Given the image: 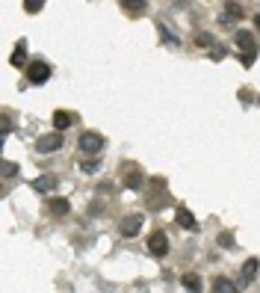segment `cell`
<instances>
[{
    "label": "cell",
    "instance_id": "1",
    "mask_svg": "<svg viewBox=\"0 0 260 293\" xmlns=\"http://www.w3.org/2000/svg\"><path fill=\"white\" fill-rule=\"evenodd\" d=\"M50 65L44 63V60H36V63L27 65V83H32V86H42V83H48L50 80Z\"/></svg>",
    "mask_w": 260,
    "mask_h": 293
},
{
    "label": "cell",
    "instance_id": "2",
    "mask_svg": "<svg viewBox=\"0 0 260 293\" xmlns=\"http://www.w3.org/2000/svg\"><path fill=\"white\" fill-rule=\"evenodd\" d=\"M62 148V130H54V133H44L38 142H36V151L42 154H50V151H60Z\"/></svg>",
    "mask_w": 260,
    "mask_h": 293
},
{
    "label": "cell",
    "instance_id": "3",
    "mask_svg": "<svg viewBox=\"0 0 260 293\" xmlns=\"http://www.w3.org/2000/svg\"><path fill=\"white\" fill-rule=\"evenodd\" d=\"M142 184H145V172L136 163H128L124 166V187L128 190H142Z\"/></svg>",
    "mask_w": 260,
    "mask_h": 293
},
{
    "label": "cell",
    "instance_id": "4",
    "mask_svg": "<svg viewBox=\"0 0 260 293\" xmlns=\"http://www.w3.org/2000/svg\"><path fill=\"white\" fill-rule=\"evenodd\" d=\"M148 252H151L154 258H166V255H168V237H166L162 231H154V234L148 237Z\"/></svg>",
    "mask_w": 260,
    "mask_h": 293
},
{
    "label": "cell",
    "instance_id": "5",
    "mask_svg": "<svg viewBox=\"0 0 260 293\" xmlns=\"http://www.w3.org/2000/svg\"><path fill=\"white\" fill-rule=\"evenodd\" d=\"M104 148V136L95 133V130H86L83 136H80V151H86V154H98Z\"/></svg>",
    "mask_w": 260,
    "mask_h": 293
},
{
    "label": "cell",
    "instance_id": "6",
    "mask_svg": "<svg viewBox=\"0 0 260 293\" xmlns=\"http://www.w3.org/2000/svg\"><path fill=\"white\" fill-rule=\"evenodd\" d=\"M142 222H145V216H142V213H130V216H124V219H122V225H118L122 237H136V234H139V228H142Z\"/></svg>",
    "mask_w": 260,
    "mask_h": 293
},
{
    "label": "cell",
    "instance_id": "7",
    "mask_svg": "<svg viewBox=\"0 0 260 293\" xmlns=\"http://www.w3.org/2000/svg\"><path fill=\"white\" fill-rule=\"evenodd\" d=\"M258 269H260V260L258 258H248L246 263H242V269H240V284H242V287H248V284L254 281Z\"/></svg>",
    "mask_w": 260,
    "mask_h": 293
},
{
    "label": "cell",
    "instance_id": "8",
    "mask_svg": "<svg viewBox=\"0 0 260 293\" xmlns=\"http://www.w3.org/2000/svg\"><path fill=\"white\" fill-rule=\"evenodd\" d=\"M234 42H236V48L242 51V54H258V45H254V36L248 30H240L234 36Z\"/></svg>",
    "mask_w": 260,
    "mask_h": 293
},
{
    "label": "cell",
    "instance_id": "9",
    "mask_svg": "<svg viewBox=\"0 0 260 293\" xmlns=\"http://www.w3.org/2000/svg\"><path fill=\"white\" fill-rule=\"evenodd\" d=\"M174 219H178V225L186 228V231H195V228H198L192 210H186V207H178V210H174Z\"/></svg>",
    "mask_w": 260,
    "mask_h": 293
},
{
    "label": "cell",
    "instance_id": "10",
    "mask_svg": "<svg viewBox=\"0 0 260 293\" xmlns=\"http://www.w3.org/2000/svg\"><path fill=\"white\" fill-rule=\"evenodd\" d=\"M71 125H74V113H68V110L54 113V130H68Z\"/></svg>",
    "mask_w": 260,
    "mask_h": 293
},
{
    "label": "cell",
    "instance_id": "11",
    "mask_svg": "<svg viewBox=\"0 0 260 293\" xmlns=\"http://www.w3.org/2000/svg\"><path fill=\"white\" fill-rule=\"evenodd\" d=\"M9 63L15 65V68H24V65H27V42H18V48L12 51Z\"/></svg>",
    "mask_w": 260,
    "mask_h": 293
},
{
    "label": "cell",
    "instance_id": "12",
    "mask_svg": "<svg viewBox=\"0 0 260 293\" xmlns=\"http://www.w3.org/2000/svg\"><path fill=\"white\" fill-rule=\"evenodd\" d=\"M118 3H122V9L128 15H142L148 9V0H118Z\"/></svg>",
    "mask_w": 260,
    "mask_h": 293
},
{
    "label": "cell",
    "instance_id": "13",
    "mask_svg": "<svg viewBox=\"0 0 260 293\" xmlns=\"http://www.w3.org/2000/svg\"><path fill=\"white\" fill-rule=\"evenodd\" d=\"M54 187H56V178L54 175H42V178L32 181V190H38V193H50Z\"/></svg>",
    "mask_w": 260,
    "mask_h": 293
},
{
    "label": "cell",
    "instance_id": "14",
    "mask_svg": "<svg viewBox=\"0 0 260 293\" xmlns=\"http://www.w3.org/2000/svg\"><path fill=\"white\" fill-rule=\"evenodd\" d=\"M180 284H184V290H192V293H198L204 284H201V275L198 272H186L184 278H180Z\"/></svg>",
    "mask_w": 260,
    "mask_h": 293
},
{
    "label": "cell",
    "instance_id": "15",
    "mask_svg": "<svg viewBox=\"0 0 260 293\" xmlns=\"http://www.w3.org/2000/svg\"><path fill=\"white\" fill-rule=\"evenodd\" d=\"M68 210H71L68 198H50V213H54V216H65Z\"/></svg>",
    "mask_w": 260,
    "mask_h": 293
},
{
    "label": "cell",
    "instance_id": "16",
    "mask_svg": "<svg viewBox=\"0 0 260 293\" xmlns=\"http://www.w3.org/2000/svg\"><path fill=\"white\" fill-rule=\"evenodd\" d=\"M157 30H160V39H162V42H166V45H168V48H178V45H180V39H178V36H174V33L168 30V27H166V24H160V27H157Z\"/></svg>",
    "mask_w": 260,
    "mask_h": 293
},
{
    "label": "cell",
    "instance_id": "17",
    "mask_svg": "<svg viewBox=\"0 0 260 293\" xmlns=\"http://www.w3.org/2000/svg\"><path fill=\"white\" fill-rule=\"evenodd\" d=\"M225 15L230 18V21L242 18V6H240V3H234V0H228V3H225Z\"/></svg>",
    "mask_w": 260,
    "mask_h": 293
},
{
    "label": "cell",
    "instance_id": "18",
    "mask_svg": "<svg viewBox=\"0 0 260 293\" xmlns=\"http://www.w3.org/2000/svg\"><path fill=\"white\" fill-rule=\"evenodd\" d=\"M0 175H3V181H9V178H15V175H18V166H15L12 160H6L3 166H0Z\"/></svg>",
    "mask_w": 260,
    "mask_h": 293
},
{
    "label": "cell",
    "instance_id": "19",
    "mask_svg": "<svg viewBox=\"0 0 260 293\" xmlns=\"http://www.w3.org/2000/svg\"><path fill=\"white\" fill-rule=\"evenodd\" d=\"M98 169H100V160H98V157H89V160L80 163V172H86V175H92V172H98Z\"/></svg>",
    "mask_w": 260,
    "mask_h": 293
},
{
    "label": "cell",
    "instance_id": "20",
    "mask_svg": "<svg viewBox=\"0 0 260 293\" xmlns=\"http://www.w3.org/2000/svg\"><path fill=\"white\" fill-rule=\"evenodd\" d=\"M213 290L216 293H234V281H228V278H216V281H213Z\"/></svg>",
    "mask_w": 260,
    "mask_h": 293
},
{
    "label": "cell",
    "instance_id": "21",
    "mask_svg": "<svg viewBox=\"0 0 260 293\" xmlns=\"http://www.w3.org/2000/svg\"><path fill=\"white\" fill-rule=\"evenodd\" d=\"M192 42L198 45V48H210V45H216L210 33H195V39H192Z\"/></svg>",
    "mask_w": 260,
    "mask_h": 293
},
{
    "label": "cell",
    "instance_id": "22",
    "mask_svg": "<svg viewBox=\"0 0 260 293\" xmlns=\"http://www.w3.org/2000/svg\"><path fill=\"white\" fill-rule=\"evenodd\" d=\"M216 243H219L222 249H230V246H234V234H230V231H222V234L216 237Z\"/></svg>",
    "mask_w": 260,
    "mask_h": 293
},
{
    "label": "cell",
    "instance_id": "23",
    "mask_svg": "<svg viewBox=\"0 0 260 293\" xmlns=\"http://www.w3.org/2000/svg\"><path fill=\"white\" fill-rule=\"evenodd\" d=\"M42 6H44V0H24V9H27L30 15H36V12H42Z\"/></svg>",
    "mask_w": 260,
    "mask_h": 293
},
{
    "label": "cell",
    "instance_id": "24",
    "mask_svg": "<svg viewBox=\"0 0 260 293\" xmlns=\"http://www.w3.org/2000/svg\"><path fill=\"white\" fill-rule=\"evenodd\" d=\"M210 57H213V60H225V48H213Z\"/></svg>",
    "mask_w": 260,
    "mask_h": 293
},
{
    "label": "cell",
    "instance_id": "25",
    "mask_svg": "<svg viewBox=\"0 0 260 293\" xmlns=\"http://www.w3.org/2000/svg\"><path fill=\"white\" fill-rule=\"evenodd\" d=\"M258 60V54H242V65H252Z\"/></svg>",
    "mask_w": 260,
    "mask_h": 293
},
{
    "label": "cell",
    "instance_id": "26",
    "mask_svg": "<svg viewBox=\"0 0 260 293\" xmlns=\"http://www.w3.org/2000/svg\"><path fill=\"white\" fill-rule=\"evenodd\" d=\"M9 130H12V122H9V116H3V136H9Z\"/></svg>",
    "mask_w": 260,
    "mask_h": 293
},
{
    "label": "cell",
    "instance_id": "27",
    "mask_svg": "<svg viewBox=\"0 0 260 293\" xmlns=\"http://www.w3.org/2000/svg\"><path fill=\"white\" fill-rule=\"evenodd\" d=\"M254 21H258V30H260V15H258V18H254Z\"/></svg>",
    "mask_w": 260,
    "mask_h": 293
}]
</instances>
